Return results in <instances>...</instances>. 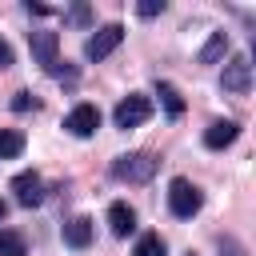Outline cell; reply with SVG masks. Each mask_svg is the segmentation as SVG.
I'll return each mask as SVG.
<instances>
[{"label":"cell","mask_w":256,"mask_h":256,"mask_svg":"<svg viewBox=\"0 0 256 256\" xmlns=\"http://www.w3.org/2000/svg\"><path fill=\"white\" fill-rule=\"evenodd\" d=\"M156 92H160V100H164L168 116H180V112H184V100H180V92H176L168 80H160V88H156Z\"/></svg>","instance_id":"16"},{"label":"cell","mask_w":256,"mask_h":256,"mask_svg":"<svg viewBox=\"0 0 256 256\" xmlns=\"http://www.w3.org/2000/svg\"><path fill=\"white\" fill-rule=\"evenodd\" d=\"M28 44H32L36 64H44V68H52V64H56V52H60V36H56V32H48V28L28 32Z\"/></svg>","instance_id":"8"},{"label":"cell","mask_w":256,"mask_h":256,"mask_svg":"<svg viewBox=\"0 0 256 256\" xmlns=\"http://www.w3.org/2000/svg\"><path fill=\"white\" fill-rule=\"evenodd\" d=\"M64 244H68V248H88V244H92V220H88V216L68 220V224H64Z\"/></svg>","instance_id":"11"},{"label":"cell","mask_w":256,"mask_h":256,"mask_svg":"<svg viewBox=\"0 0 256 256\" xmlns=\"http://www.w3.org/2000/svg\"><path fill=\"white\" fill-rule=\"evenodd\" d=\"M188 256H196V252H188Z\"/></svg>","instance_id":"23"},{"label":"cell","mask_w":256,"mask_h":256,"mask_svg":"<svg viewBox=\"0 0 256 256\" xmlns=\"http://www.w3.org/2000/svg\"><path fill=\"white\" fill-rule=\"evenodd\" d=\"M120 40H124V24H104V28H96L88 40H84V60H104V56H112L116 48H120Z\"/></svg>","instance_id":"4"},{"label":"cell","mask_w":256,"mask_h":256,"mask_svg":"<svg viewBox=\"0 0 256 256\" xmlns=\"http://www.w3.org/2000/svg\"><path fill=\"white\" fill-rule=\"evenodd\" d=\"M108 228H112V236H128V232L136 228V212H132L124 200H116V204L108 208Z\"/></svg>","instance_id":"10"},{"label":"cell","mask_w":256,"mask_h":256,"mask_svg":"<svg viewBox=\"0 0 256 256\" xmlns=\"http://www.w3.org/2000/svg\"><path fill=\"white\" fill-rule=\"evenodd\" d=\"M148 116H152V96H144V92H128L112 112L116 128H140Z\"/></svg>","instance_id":"3"},{"label":"cell","mask_w":256,"mask_h":256,"mask_svg":"<svg viewBox=\"0 0 256 256\" xmlns=\"http://www.w3.org/2000/svg\"><path fill=\"white\" fill-rule=\"evenodd\" d=\"M12 192H16V204H20V208H36V204L44 200V180H40V172H16Z\"/></svg>","instance_id":"6"},{"label":"cell","mask_w":256,"mask_h":256,"mask_svg":"<svg viewBox=\"0 0 256 256\" xmlns=\"http://www.w3.org/2000/svg\"><path fill=\"white\" fill-rule=\"evenodd\" d=\"M0 256H28V244L20 232H0Z\"/></svg>","instance_id":"15"},{"label":"cell","mask_w":256,"mask_h":256,"mask_svg":"<svg viewBox=\"0 0 256 256\" xmlns=\"http://www.w3.org/2000/svg\"><path fill=\"white\" fill-rule=\"evenodd\" d=\"M224 52H228V36H224V32H212V36H208V44L200 48V64H216Z\"/></svg>","instance_id":"13"},{"label":"cell","mask_w":256,"mask_h":256,"mask_svg":"<svg viewBox=\"0 0 256 256\" xmlns=\"http://www.w3.org/2000/svg\"><path fill=\"white\" fill-rule=\"evenodd\" d=\"M24 152V136L16 128H0V160H16Z\"/></svg>","instance_id":"12"},{"label":"cell","mask_w":256,"mask_h":256,"mask_svg":"<svg viewBox=\"0 0 256 256\" xmlns=\"http://www.w3.org/2000/svg\"><path fill=\"white\" fill-rule=\"evenodd\" d=\"M220 256H252V252H248L236 236H224V240H220Z\"/></svg>","instance_id":"17"},{"label":"cell","mask_w":256,"mask_h":256,"mask_svg":"<svg viewBox=\"0 0 256 256\" xmlns=\"http://www.w3.org/2000/svg\"><path fill=\"white\" fill-rule=\"evenodd\" d=\"M200 204H204V196H200V188H196L192 180L176 176V180L168 184V212H172L176 220H192V216L200 212Z\"/></svg>","instance_id":"2"},{"label":"cell","mask_w":256,"mask_h":256,"mask_svg":"<svg viewBox=\"0 0 256 256\" xmlns=\"http://www.w3.org/2000/svg\"><path fill=\"white\" fill-rule=\"evenodd\" d=\"M108 172L120 184H148L156 176V156L152 152H128V156H116Z\"/></svg>","instance_id":"1"},{"label":"cell","mask_w":256,"mask_h":256,"mask_svg":"<svg viewBox=\"0 0 256 256\" xmlns=\"http://www.w3.org/2000/svg\"><path fill=\"white\" fill-rule=\"evenodd\" d=\"M4 212H8V204H4V200H0V220H4Z\"/></svg>","instance_id":"22"},{"label":"cell","mask_w":256,"mask_h":256,"mask_svg":"<svg viewBox=\"0 0 256 256\" xmlns=\"http://www.w3.org/2000/svg\"><path fill=\"white\" fill-rule=\"evenodd\" d=\"M236 136H240V124H236V120H212V124L204 128V148L220 152V148H228Z\"/></svg>","instance_id":"9"},{"label":"cell","mask_w":256,"mask_h":256,"mask_svg":"<svg viewBox=\"0 0 256 256\" xmlns=\"http://www.w3.org/2000/svg\"><path fill=\"white\" fill-rule=\"evenodd\" d=\"M68 20H72V24H88V4H76V8L68 12Z\"/></svg>","instance_id":"20"},{"label":"cell","mask_w":256,"mask_h":256,"mask_svg":"<svg viewBox=\"0 0 256 256\" xmlns=\"http://www.w3.org/2000/svg\"><path fill=\"white\" fill-rule=\"evenodd\" d=\"M220 88L232 92V96H244L252 88V60L248 56H232L224 64V72H220Z\"/></svg>","instance_id":"5"},{"label":"cell","mask_w":256,"mask_h":256,"mask_svg":"<svg viewBox=\"0 0 256 256\" xmlns=\"http://www.w3.org/2000/svg\"><path fill=\"white\" fill-rule=\"evenodd\" d=\"M8 64H12V44H8L4 36H0V72H4Z\"/></svg>","instance_id":"21"},{"label":"cell","mask_w":256,"mask_h":256,"mask_svg":"<svg viewBox=\"0 0 256 256\" xmlns=\"http://www.w3.org/2000/svg\"><path fill=\"white\" fill-rule=\"evenodd\" d=\"M136 12H140V16H160V12H164V0H144Z\"/></svg>","instance_id":"19"},{"label":"cell","mask_w":256,"mask_h":256,"mask_svg":"<svg viewBox=\"0 0 256 256\" xmlns=\"http://www.w3.org/2000/svg\"><path fill=\"white\" fill-rule=\"evenodd\" d=\"M132 256H164V240H160V232H144V236L136 240Z\"/></svg>","instance_id":"14"},{"label":"cell","mask_w":256,"mask_h":256,"mask_svg":"<svg viewBox=\"0 0 256 256\" xmlns=\"http://www.w3.org/2000/svg\"><path fill=\"white\" fill-rule=\"evenodd\" d=\"M12 108H16V112H28V108H36V96H32V92H16Z\"/></svg>","instance_id":"18"},{"label":"cell","mask_w":256,"mask_h":256,"mask_svg":"<svg viewBox=\"0 0 256 256\" xmlns=\"http://www.w3.org/2000/svg\"><path fill=\"white\" fill-rule=\"evenodd\" d=\"M64 128H68L72 136H92V132L100 128V108H96V104H76V108L64 116Z\"/></svg>","instance_id":"7"}]
</instances>
